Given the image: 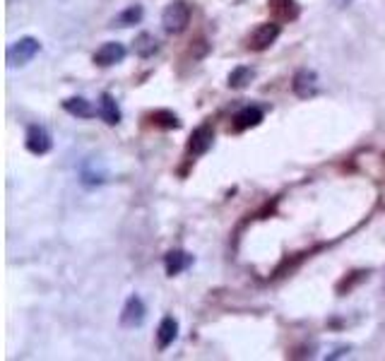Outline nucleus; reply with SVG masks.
<instances>
[{
	"instance_id": "obj_1",
	"label": "nucleus",
	"mask_w": 385,
	"mask_h": 361,
	"mask_svg": "<svg viewBox=\"0 0 385 361\" xmlns=\"http://www.w3.org/2000/svg\"><path fill=\"white\" fill-rule=\"evenodd\" d=\"M191 15H193L191 3H186V0H174V3H169L162 15L164 31H167V34H181V31H186V27L191 24Z\"/></svg>"
},
{
	"instance_id": "obj_2",
	"label": "nucleus",
	"mask_w": 385,
	"mask_h": 361,
	"mask_svg": "<svg viewBox=\"0 0 385 361\" xmlns=\"http://www.w3.org/2000/svg\"><path fill=\"white\" fill-rule=\"evenodd\" d=\"M41 51V43L34 39V36H24V39L15 41L8 48V66L10 68H20L27 66V63L34 58L36 53Z\"/></svg>"
},
{
	"instance_id": "obj_3",
	"label": "nucleus",
	"mask_w": 385,
	"mask_h": 361,
	"mask_svg": "<svg viewBox=\"0 0 385 361\" xmlns=\"http://www.w3.org/2000/svg\"><path fill=\"white\" fill-rule=\"evenodd\" d=\"M280 24L277 22H265V24H258V27L250 31L248 39H246V48L250 51H265L270 48L273 43L277 41V36H280Z\"/></svg>"
},
{
	"instance_id": "obj_4",
	"label": "nucleus",
	"mask_w": 385,
	"mask_h": 361,
	"mask_svg": "<svg viewBox=\"0 0 385 361\" xmlns=\"http://www.w3.org/2000/svg\"><path fill=\"white\" fill-rule=\"evenodd\" d=\"M212 142H214L212 125H207V123L200 125V128L193 130L191 140H188V155H191V157H203L205 152L212 147Z\"/></svg>"
},
{
	"instance_id": "obj_5",
	"label": "nucleus",
	"mask_w": 385,
	"mask_h": 361,
	"mask_svg": "<svg viewBox=\"0 0 385 361\" xmlns=\"http://www.w3.org/2000/svg\"><path fill=\"white\" fill-rule=\"evenodd\" d=\"M53 147L51 142V135H48V130L43 128V125H29L27 130V150L31 155H46L48 150Z\"/></svg>"
},
{
	"instance_id": "obj_6",
	"label": "nucleus",
	"mask_w": 385,
	"mask_h": 361,
	"mask_svg": "<svg viewBox=\"0 0 385 361\" xmlns=\"http://www.w3.org/2000/svg\"><path fill=\"white\" fill-rule=\"evenodd\" d=\"M144 313H147V308H144L140 296H130V299L125 301V306H123L121 323L125 328H140L144 323Z\"/></svg>"
},
{
	"instance_id": "obj_7",
	"label": "nucleus",
	"mask_w": 385,
	"mask_h": 361,
	"mask_svg": "<svg viewBox=\"0 0 385 361\" xmlns=\"http://www.w3.org/2000/svg\"><path fill=\"white\" fill-rule=\"evenodd\" d=\"M123 58H125V48H123V43H118V41L104 43V46L94 53V63H97V66H102V68L116 66V63H121Z\"/></svg>"
},
{
	"instance_id": "obj_8",
	"label": "nucleus",
	"mask_w": 385,
	"mask_h": 361,
	"mask_svg": "<svg viewBox=\"0 0 385 361\" xmlns=\"http://www.w3.org/2000/svg\"><path fill=\"white\" fill-rule=\"evenodd\" d=\"M292 90H294L296 97H301V99L313 97L315 90H318V78H315V73L313 70H299L294 82H292Z\"/></svg>"
},
{
	"instance_id": "obj_9",
	"label": "nucleus",
	"mask_w": 385,
	"mask_h": 361,
	"mask_svg": "<svg viewBox=\"0 0 385 361\" xmlns=\"http://www.w3.org/2000/svg\"><path fill=\"white\" fill-rule=\"evenodd\" d=\"M260 120H263V109H258V106H246V109H241L233 116V130L241 132V130L255 128Z\"/></svg>"
},
{
	"instance_id": "obj_10",
	"label": "nucleus",
	"mask_w": 385,
	"mask_h": 361,
	"mask_svg": "<svg viewBox=\"0 0 385 361\" xmlns=\"http://www.w3.org/2000/svg\"><path fill=\"white\" fill-rule=\"evenodd\" d=\"M193 263V256H188L186 251H172L167 253V258H164V265H167V275L174 277V275H181L183 270H188Z\"/></svg>"
},
{
	"instance_id": "obj_11",
	"label": "nucleus",
	"mask_w": 385,
	"mask_h": 361,
	"mask_svg": "<svg viewBox=\"0 0 385 361\" xmlns=\"http://www.w3.org/2000/svg\"><path fill=\"white\" fill-rule=\"evenodd\" d=\"M99 116H102L106 125L121 123V111H118V104L111 94H102V99H99Z\"/></svg>"
},
{
	"instance_id": "obj_12",
	"label": "nucleus",
	"mask_w": 385,
	"mask_h": 361,
	"mask_svg": "<svg viewBox=\"0 0 385 361\" xmlns=\"http://www.w3.org/2000/svg\"><path fill=\"white\" fill-rule=\"evenodd\" d=\"M176 335H179V323L172 315H167V318L162 320L159 330H157V342H159V350H167V347L174 345Z\"/></svg>"
},
{
	"instance_id": "obj_13",
	"label": "nucleus",
	"mask_w": 385,
	"mask_h": 361,
	"mask_svg": "<svg viewBox=\"0 0 385 361\" xmlns=\"http://www.w3.org/2000/svg\"><path fill=\"white\" fill-rule=\"evenodd\" d=\"M135 53L140 56V58H152V56L159 51V41L154 39V34H149V31H142V34L135 36Z\"/></svg>"
},
{
	"instance_id": "obj_14",
	"label": "nucleus",
	"mask_w": 385,
	"mask_h": 361,
	"mask_svg": "<svg viewBox=\"0 0 385 361\" xmlns=\"http://www.w3.org/2000/svg\"><path fill=\"white\" fill-rule=\"evenodd\" d=\"M270 10H273L280 20H296V17H299V5H296V0H270Z\"/></svg>"
},
{
	"instance_id": "obj_15",
	"label": "nucleus",
	"mask_w": 385,
	"mask_h": 361,
	"mask_svg": "<svg viewBox=\"0 0 385 361\" xmlns=\"http://www.w3.org/2000/svg\"><path fill=\"white\" fill-rule=\"evenodd\" d=\"M63 109H65L68 113H73V116H78V118H92V116H94L92 104H90L87 99H82V97L68 99L65 104H63Z\"/></svg>"
},
{
	"instance_id": "obj_16",
	"label": "nucleus",
	"mask_w": 385,
	"mask_h": 361,
	"mask_svg": "<svg viewBox=\"0 0 385 361\" xmlns=\"http://www.w3.org/2000/svg\"><path fill=\"white\" fill-rule=\"evenodd\" d=\"M106 179V171L104 169H97V159H87L82 164V181L87 186H97V183H104Z\"/></svg>"
},
{
	"instance_id": "obj_17",
	"label": "nucleus",
	"mask_w": 385,
	"mask_h": 361,
	"mask_svg": "<svg viewBox=\"0 0 385 361\" xmlns=\"http://www.w3.org/2000/svg\"><path fill=\"white\" fill-rule=\"evenodd\" d=\"M142 20V8L140 5H130L128 10H123L121 15L113 17L111 27H130V24H137Z\"/></svg>"
},
{
	"instance_id": "obj_18",
	"label": "nucleus",
	"mask_w": 385,
	"mask_h": 361,
	"mask_svg": "<svg viewBox=\"0 0 385 361\" xmlns=\"http://www.w3.org/2000/svg\"><path fill=\"white\" fill-rule=\"evenodd\" d=\"M250 80H253V70H250V68H236V70L229 75V87H233V90H243Z\"/></svg>"
},
{
	"instance_id": "obj_19",
	"label": "nucleus",
	"mask_w": 385,
	"mask_h": 361,
	"mask_svg": "<svg viewBox=\"0 0 385 361\" xmlns=\"http://www.w3.org/2000/svg\"><path fill=\"white\" fill-rule=\"evenodd\" d=\"M149 118H152L154 125H162V128H179V125H181L179 116L172 113V111H154Z\"/></svg>"
}]
</instances>
